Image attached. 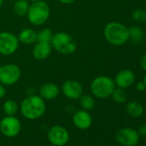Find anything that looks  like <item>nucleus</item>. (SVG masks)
<instances>
[{"mask_svg":"<svg viewBox=\"0 0 146 146\" xmlns=\"http://www.w3.org/2000/svg\"><path fill=\"white\" fill-rule=\"evenodd\" d=\"M22 77V70L17 64H6L0 66V83L3 85L13 86Z\"/></svg>","mask_w":146,"mask_h":146,"instance_id":"obj_6","label":"nucleus"},{"mask_svg":"<svg viewBox=\"0 0 146 146\" xmlns=\"http://www.w3.org/2000/svg\"><path fill=\"white\" fill-rule=\"evenodd\" d=\"M60 91L67 99L78 100L84 94V87L80 82L73 79H69L63 83Z\"/></svg>","mask_w":146,"mask_h":146,"instance_id":"obj_11","label":"nucleus"},{"mask_svg":"<svg viewBox=\"0 0 146 146\" xmlns=\"http://www.w3.org/2000/svg\"><path fill=\"white\" fill-rule=\"evenodd\" d=\"M117 142L123 146H136L140 138L138 131L131 127H123L117 131L115 134Z\"/></svg>","mask_w":146,"mask_h":146,"instance_id":"obj_9","label":"nucleus"},{"mask_svg":"<svg viewBox=\"0 0 146 146\" xmlns=\"http://www.w3.org/2000/svg\"><path fill=\"white\" fill-rule=\"evenodd\" d=\"M60 93V89L54 83H45L39 89V96L45 101L56 99Z\"/></svg>","mask_w":146,"mask_h":146,"instance_id":"obj_15","label":"nucleus"},{"mask_svg":"<svg viewBox=\"0 0 146 146\" xmlns=\"http://www.w3.org/2000/svg\"><path fill=\"white\" fill-rule=\"evenodd\" d=\"M58 1L63 5H71V4H74L77 0H58Z\"/></svg>","mask_w":146,"mask_h":146,"instance_id":"obj_29","label":"nucleus"},{"mask_svg":"<svg viewBox=\"0 0 146 146\" xmlns=\"http://www.w3.org/2000/svg\"><path fill=\"white\" fill-rule=\"evenodd\" d=\"M137 131H138V133H139L140 136H142V137H146V124L142 125L139 127V129H138Z\"/></svg>","mask_w":146,"mask_h":146,"instance_id":"obj_27","label":"nucleus"},{"mask_svg":"<svg viewBox=\"0 0 146 146\" xmlns=\"http://www.w3.org/2000/svg\"><path fill=\"white\" fill-rule=\"evenodd\" d=\"M52 52V47L51 43L36 41L34 44V47L32 50V56L36 60L41 61L49 58Z\"/></svg>","mask_w":146,"mask_h":146,"instance_id":"obj_14","label":"nucleus"},{"mask_svg":"<svg viewBox=\"0 0 146 146\" xmlns=\"http://www.w3.org/2000/svg\"><path fill=\"white\" fill-rule=\"evenodd\" d=\"M29 5L30 4L28 0H17V1L14 2L13 11L17 17H26L29 9Z\"/></svg>","mask_w":146,"mask_h":146,"instance_id":"obj_18","label":"nucleus"},{"mask_svg":"<svg viewBox=\"0 0 146 146\" xmlns=\"http://www.w3.org/2000/svg\"><path fill=\"white\" fill-rule=\"evenodd\" d=\"M6 95V88L5 85H3L0 83V100L3 99Z\"/></svg>","mask_w":146,"mask_h":146,"instance_id":"obj_28","label":"nucleus"},{"mask_svg":"<svg viewBox=\"0 0 146 146\" xmlns=\"http://www.w3.org/2000/svg\"><path fill=\"white\" fill-rule=\"evenodd\" d=\"M26 17L33 26H41L45 24L50 17V7L44 0L31 3Z\"/></svg>","mask_w":146,"mask_h":146,"instance_id":"obj_5","label":"nucleus"},{"mask_svg":"<svg viewBox=\"0 0 146 146\" xmlns=\"http://www.w3.org/2000/svg\"><path fill=\"white\" fill-rule=\"evenodd\" d=\"M145 24H146V21H145Z\"/></svg>","mask_w":146,"mask_h":146,"instance_id":"obj_34","label":"nucleus"},{"mask_svg":"<svg viewBox=\"0 0 146 146\" xmlns=\"http://www.w3.org/2000/svg\"><path fill=\"white\" fill-rule=\"evenodd\" d=\"M78 100H79V104L81 108L86 111L92 110L96 106V101L93 96L83 94Z\"/></svg>","mask_w":146,"mask_h":146,"instance_id":"obj_20","label":"nucleus"},{"mask_svg":"<svg viewBox=\"0 0 146 146\" xmlns=\"http://www.w3.org/2000/svg\"><path fill=\"white\" fill-rule=\"evenodd\" d=\"M132 18L137 23H144L146 21V11L143 9H137L132 12Z\"/></svg>","mask_w":146,"mask_h":146,"instance_id":"obj_24","label":"nucleus"},{"mask_svg":"<svg viewBox=\"0 0 146 146\" xmlns=\"http://www.w3.org/2000/svg\"><path fill=\"white\" fill-rule=\"evenodd\" d=\"M29 3H34V2H38V1H42V0H28Z\"/></svg>","mask_w":146,"mask_h":146,"instance_id":"obj_30","label":"nucleus"},{"mask_svg":"<svg viewBox=\"0 0 146 146\" xmlns=\"http://www.w3.org/2000/svg\"><path fill=\"white\" fill-rule=\"evenodd\" d=\"M113 81H114L116 87L125 90V89L131 87L134 84L135 74L131 70L124 69L117 73Z\"/></svg>","mask_w":146,"mask_h":146,"instance_id":"obj_13","label":"nucleus"},{"mask_svg":"<svg viewBox=\"0 0 146 146\" xmlns=\"http://www.w3.org/2000/svg\"><path fill=\"white\" fill-rule=\"evenodd\" d=\"M52 50L63 55H70L74 53L78 48L75 39L70 34L65 32H58L53 34L51 40Z\"/></svg>","mask_w":146,"mask_h":146,"instance_id":"obj_3","label":"nucleus"},{"mask_svg":"<svg viewBox=\"0 0 146 146\" xmlns=\"http://www.w3.org/2000/svg\"><path fill=\"white\" fill-rule=\"evenodd\" d=\"M72 122L74 125L79 130H87L89 129L93 122L92 116L84 109L78 110L72 116Z\"/></svg>","mask_w":146,"mask_h":146,"instance_id":"obj_12","label":"nucleus"},{"mask_svg":"<svg viewBox=\"0 0 146 146\" xmlns=\"http://www.w3.org/2000/svg\"><path fill=\"white\" fill-rule=\"evenodd\" d=\"M136 88H137V90L139 92H143L146 90V86L143 82H138L136 85Z\"/></svg>","mask_w":146,"mask_h":146,"instance_id":"obj_26","label":"nucleus"},{"mask_svg":"<svg viewBox=\"0 0 146 146\" xmlns=\"http://www.w3.org/2000/svg\"><path fill=\"white\" fill-rule=\"evenodd\" d=\"M52 36H53L52 31L48 28H45L40 29L39 32H37V41L50 43L52 39Z\"/></svg>","mask_w":146,"mask_h":146,"instance_id":"obj_23","label":"nucleus"},{"mask_svg":"<svg viewBox=\"0 0 146 146\" xmlns=\"http://www.w3.org/2000/svg\"><path fill=\"white\" fill-rule=\"evenodd\" d=\"M115 87L113 79L105 75L96 77L90 85L92 96L98 99H106L111 96Z\"/></svg>","mask_w":146,"mask_h":146,"instance_id":"obj_4","label":"nucleus"},{"mask_svg":"<svg viewBox=\"0 0 146 146\" xmlns=\"http://www.w3.org/2000/svg\"><path fill=\"white\" fill-rule=\"evenodd\" d=\"M17 35L11 32H0V54L3 56H11L14 54L19 47Z\"/></svg>","mask_w":146,"mask_h":146,"instance_id":"obj_7","label":"nucleus"},{"mask_svg":"<svg viewBox=\"0 0 146 146\" xmlns=\"http://www.w3.org/2000/svg\"><path fill=\"white\" fill-rule=\"evenodd\" d=\"M139 64H140V67L142 68V70H143L144 71H146V53H144L141 57L140 61H139Z\"/></svg>","mask_w":146,"mask_h":146,"instance_id":"obj_25","label":"nucleus"},{"mask_svg":"<svg viewBox=\"0 0 146 146\" xmlns=\"http://www.w3.org/2000/svg\"><path fill=\"white\" fill-rule=\"evenodd\" d=\"M125 110L127 113L133 118H139L143 113V107L136 101L129 102L125 106Z\"/></svg>","mask_w":146,"mask_h":146,"instance_id":"obj_17","label":"nucleus"},{"mask_svg":"<svg viewBox=\"0 0 146 146\" xmlns=\"http://www.w3.org/2000/svg\"><path fill=\"white\" fill-rule=\"evenodd\" d=\"M8 1H11V2H15V1H17V0H8Z\"/></svg>","mask_w":146,"mask_h":146,"instance_id":"obj_33","label":"nucleus"},{"mask_svg":"<svg viewBox=\"0 0 146 146\" xmlns=\"http://www.w3.org/2000/svg\"><path fill=\"white\" fill-rule=\"evenodd\" d=\"M3 5H4V0H0V9L2 8Z\"/></svg>","mask_w":146,"mask_h":146,"instance_id":"obj_31","label":"nucleus"},{"mask_svg":"<svg viewBox=\"0 0 146 146\" xmlns=\"http://www.w3.org/2000/svg\"><path fill=\"white\" fill-rule=\"evenodd\" d=\"M19 109V106L17 102L12 99H9L5 101L3 104V111L6 115H15Z\"/></svg>","mask_w":146,"mask_h":146,"instance_id":"obj_21","label":"nucleus"},{"mask_svg":"<svg viewBox=\"0 0 146 146\" xmlns=\"http://www.w3.org/2000/svg\"><path fill=\"white\" fill-rule=\"evenodd\" d=\"M144 33L142 28L137 25H133L129 28V40L134 44H139L143 40Z\"/></svg>","mask_w":146,"mask_h":146,"instance_id":"obj_19","label":"nucleus"},{"mask_svg":"<svg viewBox=\"0 0 146 146\" xmlns=\"http://www.w3.org/2000/svg\"><path fill=\"white\" fill-rule=\"evenodd\" d=\"M19 108L23 116L30 120L41 118L46 109L45 100L39 95H29L23 99Z\"/></svg>","mask_w":146,"mask_h":146,"instance_id":"obj_1","label":"nucleus"},{"mask_svg":"<svg viewBox=\"0 0 146 146\" xmlns=\"http://www.w3.org/2000/svg\"><path fill=\"white\" fill-rule=\"evenodd\" d=\"M113 100L117 102V103H124L126 102L128 95L126 93V91L125 90V89H121L119 87H115V89L113 90L112 95H111Z\"/></svg>","mask_w":146,"mask_h":146,"instance_id":"obj_22","label":"nucleus"},{"mask_svg":"<svg viewBox=\"0 0 146 146\" xmlns=\"http://www.w3.org/2000/svg\"><path fill=\"white\" fill-rule=\"evenodd\" d=\"M106 40L116 46L125 44L129 40V28L118 22H110L106 24L103 30Z\"/></svg>","mask_w":146,"mask_h":146,"instance_id":"obj_2","label":"nucleus"},{"mask_svg":"<svg viewBox=\"0 0 146 146\" xmlns=\"http://www.w3.org/2000/svg\"><path fill=\"white\" fill-rule=\"evenodd\" d=\"M22 129L21 121L15 115H6L0 121V131L7 137L17 136Z\"/></svg>","mask_w":146,"mask_h":146,"instance_id":"obj_8","label":"nucleus"},{"mask_svg":"<svg viewBox=\"0 0 146 146\" xmlns=\"http://www.w3.org/2000/svg\"><path fill=\"white\" fill-rule=\"evenodd\" d=\"M18 40L23 45H34L37 41V32L29 28L23 29L17 35Z\"/></svg>","mask_w":146,"mask_h":146,"instance_id":"obj_16","label":"nucleus"},{"mask_svg":"<svg viewBox=\"0 0 146 146\" xmlns=\"http://www.w3.org/2000/svg\"><path fill=\"white\" fill-rule=\"evenodd\" d=\"M143 83H144V84H145V86H146V74H145V76H144V78H143Z\"/></svg>","mask_w":146,"mask_h":146,"instance_id":"obj_32","label":"nucleus"},{"mask_svg":"<svg viewBox=\"0 0 146 146\" xmlns=\"http://www.w3.org/2000/svg\"><path fill=\"white\" fill-rule=\"evenodd\" d=\"M47 138L54 146H64L70 140V133L62 125H53L47 132Z\"/></svg>","mask_w":146,"mask_h":146,"instance_id":"obj_10","label":"nucleus"}]
</instances>
